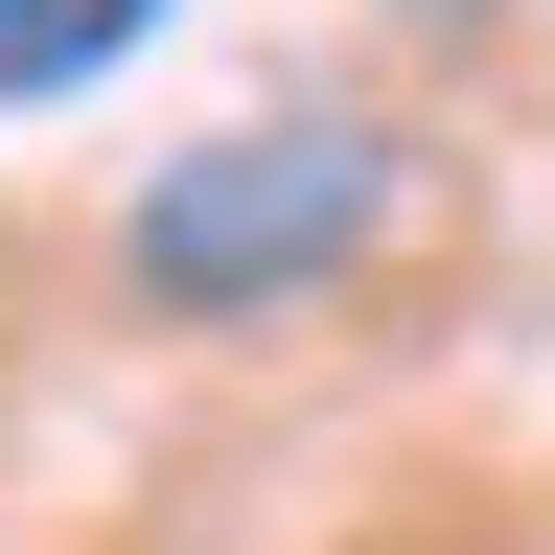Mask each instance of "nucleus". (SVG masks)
Returning <instances> with one entry per match:
<instances>
[{
  "instance_id": "1",
  "label": "nucleus",
  "mask_w": 555,
  "mask_h": 555,
  "mask_svg": "<svg viewBox=\"0 0 555 555\" xmlns=\"http://www.w3.org/2000/svg\"><path fill=\"white\" fill-rule=\"evenodd\" d=\"M371 208H393V163L347 116H255V139H208V163H163L139 185V301H185V324H232V301H301V278H347L371 255Z\"/></svg>"
},
{
  "instance_id": "3",
  "label": "nucleus",
  "mask_w": 555,
  "mask_h": 555,
  "mask_svg": "<svg viewBox=\"0 0 555 555\" xmlns=\"http://www.w3.org/2000/svg\"><path fill=\"white\" fill-rule=\"evenodd\" d=\"M440 24H463V0H440Z\"/></svg>"
},
{
  "instance_id": "2",
  "label": "nucleus",
  "mask_w": 555,
  "mask_h": 555,
  "mask_svg": "<svg viewBox=\"0 0 555 555\" xmlns=\"http://www.w3.org/2000/svg\"><path fill=\"white\" fill-rule=\"evenodd\" d=\"M163 0H0V93H69V69H116Z\"/></svg>"
}]
</instances>
